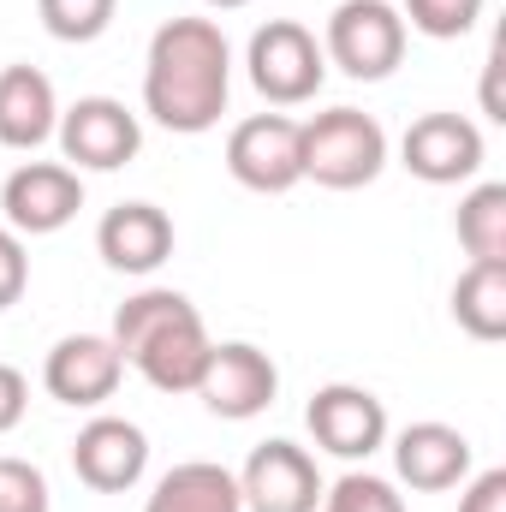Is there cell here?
Instances as JSON below:
<instances>
[{
	"label": "cell",
	"instance_id": "cell-20",
	"mask_svg": "<svg viewBox=\"0 0 506 512\" xmlns=\"http://www.w3.org/2000/svg\"><path fill=\"white\" fill-rule=\"evenodd\" d=\"M459 245L471 262H506V185H477L459 203Z\"/></svg>",
	"mask_w": 506,
	"mask_h": 512
},
{
	"label": "cell",
	"instance_id": "cell-11",
	"mask_svg": "<svg viewBox=\"0 0 506 512\" xmlns=\"http://www.w3.org/2000/svg\"><path fill=\"white\" fill-rule=\"evenodd\" d=\"M245 512H316L322 507V471L298 441H262L239 471Z\"/></svg>",
	"mask_w": 506,
	"mask_h": 512
},
{
	"label": "cell",
	"instance_id": "cell-6",
	"mask_svg": "<svg viewBox=\"0 0 506 512\" xmlns=\"http://www.w3.org/2000/svg\"><path fill=\"white\" fill-rule=\"evenodd\" d=\"M54 137H60V155L72 173H114V167L137 161V149H143L137 114L114 96H78L72 108H60Z\"/></svg>",
	"mask_w": 506,
	"mask_h": 512
},
{
	"label": "cell",
	"instance_id": "cell-2",
	"mask_svg": "<svg viewBox=\"0 0 506 512\" xmlns=\"http://www.w3.org/2000/svg\"><path fill=\"white\" fill-rule=\"evenodd\" d=\"M108 340L120 346V358L155 393H197L209 346H215L203 316H197V304L185 292H173V286H149V292L126 298L114 310V334Z\"/></svg>",
	"mask_w": 506,
	"mask_h": 512
},
{
	"label": "cell",
	"instance_id": "cell-3",
	"mask_svg": "<svg viewBox=\"0 0 506 512\" xmlns=\"http://www.w3.org/2000/svg\"><path fill=\"white\" fill-rule=\"evenodd\" d=\"M381 167H387V131L376 114L328 108L304 120V179L328 191H358V185H376Z\"/></svg>",
	"mask_w": 506,
	"mask_h": 512
},
{
	"label": "cell",
	"instance_id": "cell-12",
	"mask_svg": "<svg viewBox=\"0 0 506 512\" xmlns=\"http://www.w3.org/2000/svg\"><path fill=\"white\" fill-rule=\"evenodd\" d=\"M120 376H126V358H120V346L108 334H66L42 358V387L72 411L108 405L120 393Z\"/></svg>",
	"mask_w": 506,
	"mask_h": 512
},
{
	"label": "cell",
	"instance_id": "cell-26",
	"mask_svg": "<svg viewBox=\"0 0 506 512\" xmlns=\"http://www.w3.org/2000/svg\"><path fill=\"white\" fill-rule=\"evenodd\" d=\"M459 512H506V471H477V477H465Z\"/></svg>",
	"mask_w": 506,
	"mask_h": 512
},
{
	"label": "cell",
	"instance_id": "cell-24",
	"mask_svg": "<svg viewBox=\"0 0 506 512\" xmlns=\"http://www.w3.org/2000/svg\"><path fill=\"white\" fill-rule=\"evenodd\" d=\"M48 477L30 459H0V512H48Z\"/></svg>",
	"mask_w": 506,
	"mask_h": 512
},
{
	"label": "cell",
	"instance_id": "cell-17",
	"mask_svg": "<svg viewBox=\"0 0 506 512\" xmlns=\"http://www.w3.org/2000/svg\"><path fill=\"white\" fill-rule=\"evenodd\" d=\"M60 126L54 84L36 66H0V143L6 149H42Z\"/></svg>",
	"mask_w": 506,
	"mask_h": 512
},
{
	"label": "cell",
	"instance_id": "cell-9",
	"mask_svg": "<svg viewBox=\"0 0 506 512\" xmlns=\"http://www.w3.org/2000/svg\"><path fill=\"white\" fill-rule=\"evenodd\" d=\"M304 423H310V435H316L322 453L352 459V465L387 447V405H381L370 387H358V382L316 387L310 405H304Z\"/></svg>",
	"mask_w": 506,
	"mask_h": 512
},
{
	"label": "cell",
	"instance_id": "cell-4",
	"mask_svg": "<svg viewBox=\"0 0 506 512\" xmlns=\"http://www.w3.org/2000/svg\"><path fill=\"white\" fill-rule=\"evenodd\" d=\"M251 84L268 108H304L322 78H328V54L316 42V30H304L298 18H268L245 48Z\"/></svg>",
	"mask_w": 506,
	"mask_h": 512
},
{
	"label": "cell",
	"instance_id": "cell-1",
	"mask_svg": "<svg viewBox=\"0 0 506 512\" xmlns=\"http://www.w3.org/2000/svg\"><path fill=\"white\" fill-rule=\"evenodd\" d=\"M233 96V42L215 18H167L143 60V114L179 137L221 126Z\"/></svg>",
	"mask_w": 506,
	"mask_h": 512
},
{
	"label": "cell",
	"instance_id": "cell-7",
	"mask_svg": "<svg viewBox=\"0 0 506 512\" xmlns=\"http://www.w3.org/2000/svg\"><path fill=\"white\" fill-rule=\"evenodd\" d=\"M227 173L262 191V197H280L304 179V126L292 114H251L239 120L227 137Z\"/></svg>",
	"mask_w": 506,
	"mask_h": 512
},
{
	"label": "cell",
	"instance_id": "cell-25",
	"mask_svg": "<svg viewBox=\"0 0 506 512\" xmlns=\"http://www.w3.org/2000/svg\"><path fill=\"white\" fill-rule=\"evenodd\" d=\"M30 286V251L12 227H0V310H12Z\"/></svg>",
	"mask_w": 506,
	"mask_h": 512
},
{
	"label": "cell",
	"instance_id": "cell-28",
	"mask_svg": "<svg viewBox=\"0 0 506 512\" xmlns=\"http://www.w3.org/2000/svg\"><path fill=\"white\" fill-rule=\"evenodd\" d=\"M495 78H501V42L489 48V66H483V114H489V120H506V108H501V90H495Z\"/></svg>",
	"mask_w": 506,
	"mask_h": 512
},
{
	"label": "cell",
	"instance_id": "cell-22",
	"mask_svg": "<svg viewBox=\"0 0 506 512\" xmlns=\"http://www.w3.org/2000/svg\"><path fill=\"white\" fill-rule=\"evenodd\" d=\"M417 36H429V42H459L477 18H483V0H405V12H399Z\"/></svg>",
	"mask_w": 506,
	"mask_h": 512
},
{
	"label": "cell",
	"instance_id": "cell-29",
	"mask_svg": "<svg viewBox=\"0 0 506 512\" xmlns=\"http://www.w3.org/2000/svg\"><path fill=\"white\" fill-rule=\"evenodd\" d=\"M203 6H221V12H239V6H251V0H203Z\"/></svg>",
	"mask_w": 506,
	"mask_h": 512
},
{
	"label": "cell",
	"instance_id": "cell-13",
	"mask_svg": "<svg viewBox=\"0 0 506 512\" xmlns=\"http://www.w3.org/2000/svg\"><path fill=\"white\" fill-rule=\"evenodd\" d=\"M399 161L423 185H465L483 167V131L465 114H423L399 137Z\"/></svg>",
	"mask_w": 506,
	"mask_h": 512
},
{
	"label": "cell",
	"instance_id": "cell-5",
	"mask_svg": "<svg viewBox=\"0 0 506 512\" xmlns=\"http://www.w3.org/2000/svg\"><path fill=\"white\" fill-rule=\"evenodd\" d=\"M328 66H340L358 84L393 78V66L405 60V18L387 0H340L328 12V36H322Z\"/></svg>",
	"mask_w": 506,
	"mask_h": 512
},
{
	"label": "cell",
	"instance_id": "cell-18",
	"mask_svg": "<svg viewBox=\"0 0 506 512\" xmlns=\"http://www.w3.org/2000/svg\"><path fill=\"white\" fill-rule=\"evenodd\" d=\"M143 512H245V501H239V477L227 465L185 459V465H173L155 483V495L143 501Z\"/></svg>",
	"mask_w": 506,
	"mask_h": 512
},
{
	"label": "cell",
	"instance_id": "cell-27",
	"mask_svg": "<svg viewBox=\"0 0 506 512\" xmlns=\"http://www.w3.org/2000/svg\"><path fill=\"white\" fill-rule=\"evenodd\" d=\"M24 405H30V382H24V370L0 364V435L24 423Z\"/></svg>",
	"mask_w": 506,
	"mask_h": 512
},
{
	"label": "cell",
	"instance_id": "cell-15",
	"mask_svg": "<svg viewBox=\"0 0 506 512\" xmlns=\"http://www.w3.org/2000/svg\"><path fill=\"white\" fill-rule=\"evenodd\" d=\"M393 471L405 489L417 495H441V489H459L471 477V441L453 429V423H405L393 435Z\"/></svg>",
	"mask_w": 506,
	"mask_h": 512
},
{
	"label": "cell",
	"instance_id": "cell-23",
	"mask_svg": "<svg viewBox=\"0 0 506 512\" xmlns=\"http://www.w3.org/2000/svg\"><path fill=\"white\" fill-rule=\"evenodd\" d=\"M322 512H405L399 489L370 471H346L334 489H322Z\"/></svg>",
	"mask_w": 506,
	"mask_h": 512
},
{
	"label": "cell",
	"instance_id": "cell-14",
	"mask_svg": "<svg viewBox=\"0 0 506 512\" xmlns=\"http://www.w3.org/2000/svg\"><path fill=\"white\" fill-rule=\"evenodd\" d=\"M72 471L96 495H126L149 471V435L126 417H90L72 441Z\"/></svg>",
	"mask_w": 506,
	"mask_h": 512
},
{
	"label": "cell",
	"instance_id": "cell-8",
	"mask_svg": "<svg viewBox=\"0 0 506 512\" xmlns=\"http://www.w3.org/2000/svg\"><path fill=\"white\" fill-rule=\"evenodd\" d=\"M0 209H6V227H12L18 239L60 233V227L78 221V209H84V179H78L66 161H24V167L6 173Z\"/></svg>",
	"mask_w": 506,
	"mask_h": 512
},
{
	"label": "cell",
	"instance_id": "cell-16",
	"mask_svg": "<svg viewBox=\"0 0 506 512\" xmlns=\"http://www.w3.org/2000/svg\"><path fill=\"white\" fill-rule=\"evenodd\" d=\"M96 251H102L108 268H120V274H155L173 256V221L155 203H120V209L102 215Z\"/></svg>",
	"mask_w": 506,
	"mask_h": 512
},
{
	"label": "cell",
	"instance_id": "cell-21",
	"mask_svg": "<svg viewBox=\"0 0 506 512\" xmlns=\"http://www.w3.org/2000/svg\"><path fill=\"white\" fill-rule=\"evenodd\" d=\"M120 0H36V18L54 42H96L114 24Z\"/></svg>",
	"mask_w": 506,
	"mask_h": 512
},
{
	"label": "cell",
	"instance_id": "cell-10",
	"mask_svg": "<svg viewBox=\"0 0 506 512\" xmlns=\"http://www.w3.org/2000/svg\"><path fill=\"white\" fill-rule=\"evenodd\" d=\"M280 393V370L274 358L251 346V340H221L209 346V364H203V382H197V399L227 417V423H245V417H262Z\"/></svg>",
	"mask_w": 506,
	"mask_h": 512
},
{
	"label": "cell",
	"instance_id": "cell-19",
	"mask_svg": "<svg viewBox=\"0 0 506 512\" xmlns=\"http://www.w3.org/2000/svg\"><path fill=\"white\" fill-rule=\"evenodd\" d=\"M453 322L471 340H483V346L506 340V262H471L459 274V286H453Z\"/></svg>",
	"mask_w": 506,
	"mask_h": 512
}]
</instances>
